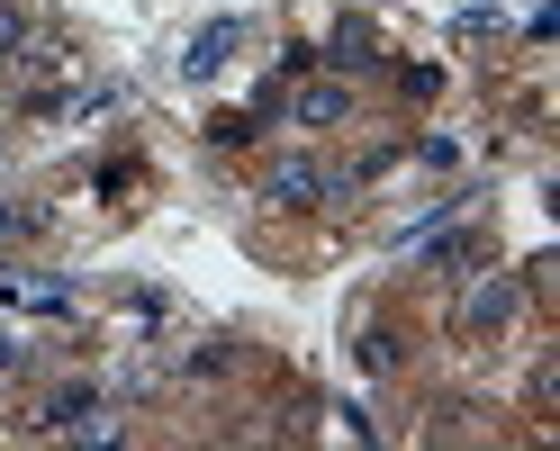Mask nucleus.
Listing matches in <instances>:
<instances>
[{"mask_svg":"<svg viewBox=\"0 0 560 451\" xmlns=\"http://www.w3.org/2000/svg\"><path fill=\"white\" fill-rule=\"evenodd\" d=\"M335 63H371V27H362V19L335 27Z\"/></svg>","mask_w":560,"mask_h":451,"instance_id":"obj_7","label":"nucleus"},{"mask_svg":"<svg viewBox=\"0 0 560 451\" xmlns=\"http://www.w3.org/2000/svg\"><path fill=\"white\" fill-rule=\"evenodd\" d=\"M362 361L371 370H398V334H362Z\"/></svg>","mask_w":560,"mask_h":451,"instance_id":"obj_8","label":"nucleus"},{"mask_svg":"<svg viewBox=\"0 0 560 451\" xmlns=\"http://www.w3.org/2000/svg\"><path fill=\"white\" fill-rule=\"evenodd\" d=\"M27 46V10H19V0H0V63H10Z\"/></svg>","mask_w":560,"mask_h":451,"instance_id":"obj_6","label":"nucleus"},{"mask_svg":"<svg viewBox=\"0 0 560 451\" xmlns=\"http://www.w3.org/2000/svg\"><path fill=\"white\" fill-rule=\"evenodd\" d=\"M10 361H19V343H10V334H0V370H10Z\"/></svg>","mask_w":560,"mask_h":451,"instance_id":"obj_10","label":"nucleus"},{"mask_svg":"<svg viewBox=\"0 0 560 451\" xmlns=\"http://www.w3.org/2000/svg\"><path fill=\"white\" fill-rule=\"evenodd\" d=\"M262 190H271L280 207H326V199H335V171H326V163H307V154H280Z\"/></svg>","mask_w":560,"mask_h":451,"instance_id":"obj_2","label":"nucleus"},{"mask_svg":"<svg viewBox=\"0 0 560 451\" xmlns=\"http://www.w3.org/2000/svg\"><path fill=\"white\" fill-rule=\"evenodd\" d=\"M515 281H506V271H479V281L462 289V334H506L515 325Z\"/></svg>","mask_w":560,"mask_h":451,"instance_id":"obj_1","label":"nucleus"},{"mask_svg":"<svg viewBox=\"0 0 560 451\" xmlns=\"http://www.w3.org/2000/svg\"><path fill=\"white\" fill-rule=\"evenodd\" d=\"M10 235H19V207H0V245H10Z\"/></svg>","mask_w":560,"mask_h":451,"instance_id":"obj_9","label":"nucleus"},{"mask_svg":"<svg viewBox=\"0 0 560 451\" xmlns=\"http://www.w3.org/2000/svg\"><path fill=\"white\" fill-rule=\"evenodd\" d=\"M91 406H100L91 389H55V397L37 406V425H55V434H73V425H91Z\"/></svg>","mask_w":560,"mask_h":451,"instance_id":"obj_5","label":"nucleus"},{"mask_svg":"<svg viewBox=\"0 0 560 451\" xmlns=\"http://www.w3.org/2000/svg\"><path fill=\"white\" fill-rule=\"evenodd\" d=\"M0 163H10V135H0Z\"/></svg>","mask_w":560,"mask_h":451,"instance_id":"obj_11","label":"nucleus"},{"mask_svg":"<svg viewBox=\"0 0 560 451\" xmlns=\"http://www.w3.org/2000/svg\"><path fill=\"white\" fill-rule=\"evenodd\" d=\"M353 118V91L343 82H299L290 91V127H343Z\"/></svg>","mask_w":560,"mask_h":451,"instance_id":"obj_3","label":"nucleus"},{"mask_svg":"<svg viewBox=\"0 0 560 451\" xmlns=\"http://www.w3.org/2000/svg\"><path fill=\"white\" fill-rule=\"evenodd\" d=\"M235 37H244V19H208L199 37H190V55H182V73H190V82H208V73H218V63L235 55Z\"/></svg>","mask_w":560,"mask_h":451,"instance_id":"obj_4","label":"nucleus"}]
</instances>
